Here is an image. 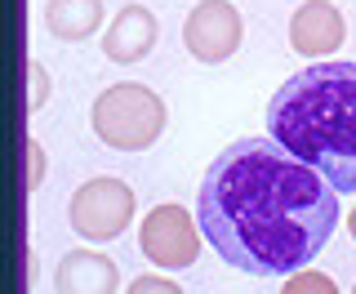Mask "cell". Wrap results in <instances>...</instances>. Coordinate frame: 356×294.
Segmentation results:
<instances>
[{
    "mask_svg": "<svg viewBox=\"0 0 356 294\" xmlns=\"http://www.w3.org/2000/svg\"><path fill=\"white\" fill-rule=\"evenodd\" d=\"M196 228L236 272L289 277L330 245L339 192L272 134L236 139L205 169Z\"/></svg>",
    "mask_w": 356,
    "mask_h": 294,
    "instance_id": "cell-1",
    "label": "cell"
},
{
    "mask_svg": "<svg viewBox=\"0 0 356 294\" xmlns=\"http://www.w3.org/2000/svg\"><path fill=\"white\" fill-rule=\"evenodd\" d=\"M267 134L334 192L356 196V63L303 67L272 94Z\"/></svg>",
    "mask_w": 356,
    "mask_h": 294,
    "instance_id": "cell-2",
    "label": "cell"
},
{
    "mask_svg": "<svg viewBox=\"0 0 356 294\" xmlns=\"http://www.w3.org/2000/svg\"><path fill=\"white\" fill-rule=\"evenodd\" d=\"M89 125H94L98 143L111 152H147L165 134V103L156 89L138 81H116L94 98Z\"/></svg>",
    "mask_w": 356,
    "mask_h": 294,
    "instance_id": "cell-3",
    "label": "cell"
},
{
    "mask_svg": "<svg viewBox=\"0 0 356 294\" xmlns=\"http://www.w3.org/2000/svg\"><path fill=\"white\" fill-rule=\"evenodd\" d=\"M134 210H138V201H134V187L125 178L98 174V178H89V183H81L72 192V201H67V223H72V232L81 236V241L107 245L134 223Z\"/></svg>",
    "mask_w": 356,
    "mask_h": 294,
    "instance_id": "cell-4",
    "label": "cell"
},
{
    "mask_svg": "<svg viewBox=\"0 0 356 294\" xmlns=\"http://www.w3.org/2000/svg\"><path fill=\"white\" fill-rule=\"evenodd\" d=\"M245 40V18L232 0H200L183 22V45L196 63H227Z\"/></svg>",
    "mask_w": 356,
    "mask_h": 294,
    "instance_id": "cell-5",
    "label": "cell"
},
{
    "mask_svg": "<svg viewBox=\"0 0 356 294\" xmlns=\"http://www.w3.org/2000/svg\"><path fill=\"white\" fill-rule=\"evenodd\" d=\"M138 250L152 258L156 268H192L200 258V228L192 214L174 201L156 206L138 228Z\"/></svg>",
    "mask_w": 356,
    "mask_h": 294,
    "instance_id": "cell-6",
    "label": "cell"
},
{
    "mask_svg": "<svg viewBox=\"0 0 356 294\" xmlns=\"http://www.w3.org/2000/svg\"><path fill=\"white\" fill-rule=\"evenodd\" d=\"M348 40V27H343V14L330 5V0H303V5L289 14V49L298 59H330L339 54V45Z\"/></svg>",
    "mask_w": 356,
    "mask_h": 294,
    "instance_id": "cell-7",
    "label": "cell"
},
{
    "mask_svg": "<svg viewBox=\"0 0 356 294\" xmlns=\"http://www.w3.org/2000/svg\"><path fill=\"white\" fill-rule=\"evenodd\" d=\"M156 40H161V22H156L152 9L147 5H125L103 31V59L116 63V67L143 63L156 49Z\"/></svg>",
    "mask_w": 356,
    "mask_h": 294,
    "instance_id": "cell-8",
    "label": "cell"
},
{
    "mask_svg": "<svg viewBox=\"0 0 356 294\" xmlns=\"http://www.w3.org/2000/svg\"><path fill=\"white\" fill-rule=\"evenodd\" d=\"M54 290L58 294H111V290H120V272L98 250H72L54 268Z\"/></svg>",
    "mask_w": 356,
    "mask_h": 294,
    "instance_id": "cell-9",
    "label": "cell"
},
{
    "mask_svg": "<svg viewBox=\"0 0 356 294\" xmlns=\"http://www.w3.org/2000/svg\"><path fill=\"white\" fill-rule=\"evenodd\" d=\"M103 27V0H44V31L63 45H81Z\"/></svg>",
    "mask_w": 356,
    "mask_h": 294,
    "instance_id": "cell-10",
    "label": "cell"
},
{
    "mask_svg": "<svg viewBox=\"0 0 356 294\" xmlns=\"http://www.w3.org/2000/svg\"><path fill=\"white\" fill-rule=\"evenodd\" d=\"M281 294H339V286H334L325 272H307V268H298V272H289L281 281Z\"/></svg>",
    "mask_w": 356,
    "mask_h": 294,
    "instance_id": "cell-11",
    "label": "cell"
},
{
    "mask_svg": "<svg viewBox=\"0 0 356 294\" xmlns=\"http://www.w3.org/2000/svg\"><path fill=\"white\" fill-rule=\"evenodd\" d=\"M27 98H31V111H40L49 103V72L40 63H31V72H27Z\"/></svg>",
    "mask_w": 356,
    "mask_h": 294,
    "instance_id": "cell-12",
    "label": "cell"
},
{
    "mask_svg": "<svg viewBox=\"0 0 356 294\" xmlns=\"http://www.w3.org/2000/svg\"><path fill=\"white\" fill-rule=\"evenodd\" d=\"M44 169H49V156H44V147L31 139V143H27V187H31V192L44 183Z\"/></svg>",
    "mask_w": 356,
    "mask_h": 294,
    "instance_id": "cell-13",
    "label": "cell"
},
{
    "mask_svg": "<svg viewBox=\"0 0 356 294\" xmlns=\"http://www.w3.org/2000/svg\"><path fill=\"white\" fill-rule=\"evenodd\" d=\"M125 290L129 294H178L183 286H178V281H165V277H134Z\"/></svg>",
    "mask_w": 356,
    "mask_h": 294,
    "instance_id": "cell-14",
    "label": "cell"
},
{
    "mask_svg": "<svg viewBox=\"0 0 356 294\" xmlns=\"http://www.w3.org/2000/svg\"><path fill=\"white\" fill-rule=\"evenodd\" d=\"M348 228H352V241H356V210L348 214Z\"/></svg>",
    "mask_w": 356,
    "mask_h": 294,
    "instance_id": "cell-15",
    "label": "cell"
}]
</instances>
